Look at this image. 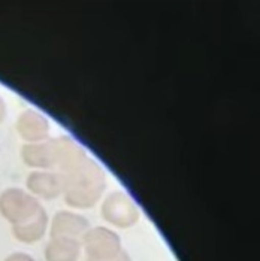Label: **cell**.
Returning <instances> with one entry per match:
<instances>
[{
    "instance_id": "obj_1",
    "label": "cell",
    "mask_w": 260,
    "mask_h": 261,
    "mask_svg": "<svg viewBox=\"0 0 260 261\" xmlns=\"http://www.w3.org/2000/svg\"><path fill=\"white\" fill-rule=\"evenodd\" d=\"M63 182L64 200L77 209L93 207L106 188V175L98 161L87 157L74 169L59 173Z\"/></svg>"
},
{
    "instance_id": "obj_7",
    "label": "cell",
    "mask_w": 260,
    "mask_h": 261,
    "mask_svg": "<svg viewBox=\"0 0 260 261\" xmlns=\"http://www.w3.org/2000/svg\"><path fill=\"white\" fill-rule=\"evenodd\" d=\"M27 191L38 200H53L63 194V182L57 172L50 170H33L26 179Z\"/></svg>"
},
{
    "instance_id": "obj_8",
    "label": "cell",
    "mask_w": 260,
    "mask_h": 261,
    "mask_svg": "<svg viewBox=\"0 0 260 261\" xmlns=\"http://www.w3.org/2000/svg\"><path fill=\"white\" fill-rule=\"evenodd\" d=\"M21 160L36 170L54 169V142L46 139L38 143H24L21 146Z\"/></svg>"
},
{
    "instance_id": "obj_9",
    "label": "cell",
    "mask_w": 260,
    "mask_h": 261,
    "mask_svg": "<svg viewBox=\"0 0 260 261\" xmlns=\"http://www.w3.org/2000/svg\"><path fill=\"white\" fill-rule=\"evenodd\" d=\"M48 227H50V217L45 207L42 206L30 220L12 225V234L17 241L22 243H35L45 236Z\"/></svg>"
},
{
    "instance_id": "obj_2",
    "label": "cell",
    "mask_w": 260,
    "mask_h": 261,
    "mask_svg": "<svg viewBox=\"0 0 260 261\" xmlns=\"http://www.w3.org/2000/svg\"><path fill=\"white\" fill-rule=\"evenodd\" d=\"M102 218L117 228H130L140 218L139 206L124 191L109 193L100 206Z\"/></svg>"
},
{
    "instance_id": "obj_12",
    "label": "cell",
    "mask_w": 260,
    "mask_h": 261,
    "mask_svg": "<svg viewBox=\"0 0 260 261\" xmlns=\"http://www.w3.org/2000/svg\"><path fill=\"white\" fill-rule=\"evenodd\" d=\"M85 261H91V260H85ZM105 261H132V258H130V255H129V252H127L126 249H123L117 257H114V258H111V260H105Z\"/></svg>"
},
{
    "instance_id": "obj_13",
    "label": "cell",
    "mask_w": 260,
    "mask_h": 261,
    "mask_svg": "<svg viewBox=\"0 0 260 261\" xmlns=\"http://www.w3.org/2000/svg\"><path fill=\"white\" fill-rule=\"evenodd\" d=\"M5 117H6V101L0 96V122L5 120Z\"/></svg>"
},
{
    "instance_id": "obj_3",
    "label": "cell",
    "mask_w": 260,
    "mask_h": 261,
    "mask_svg": "<svg viewBox=\"0 0 260 261\" xmlns=\"http://www.w3.org/2000/svg\"><path fill=\"white\" fill-rule=\"evenodd\" d=\"M80 242L81 248L85 252V260H111L123 251L120 236L114 230L103 225L90 227Z\"/></svg>"
},
{
    "instance_id": "obj_5",
    "label": "cell",
    "mask_w": 260,
    "mask_h": 261,
    "mask_svg": "<svg viewBox=\"0 0 260 261\" xmlns=\"http://www.w3.org/2000/svg\"><path fill=\"white\" fill-rule=\"evenodd\" d=\"M50 236L54 238H67V239H77L81 238L88 231L90 221L84 215L72 211H59L50 222Z\"/></svg>"
},
{
    "instance_id": "obj_11",
    "label": "cell",
    "mask_w": 260,
    "mask_h": 261,
    "mask_svg": "<svg viewBox=\"0 0 260 261\" xmlns=\"http://www.w3.org/2000/svg\"><path fill=\"white\" fill-rule=\"evenodd\" d=\"M5 261H36L32 255L26 254V252H14L9 257H6Z\"/></svg>"
},
{
    "instance_id": "obj_4",
    "label": "cell",
    "mask_w": 260,
    "mask_h": 261,
    "mask_svg": "<svg viewBox=\"0 0 260 261\" xmlns=\"http://www.w3.org/2000/svg\"><path fill=\"white\" fill-rule=\"evenodd\" d=\"M40 207V201L22 188L11 187L0 193V215L12 225L30 220Z\"/></svg>"
},
{
    "instance_id": "obj_10",
    "label": "cell",
    "mask_w": 260,
    "mask_h": 261,
    "mask_svg": "<svg viewBox=\"0 0 260 261\" xmlns=\"http://www.w3.org/2000/svg\"><path fill=\"white\" fill-rule=\"evenodd\" d=\"M81 242L67 238H54L45 246V261H78Z\"/></svg>"
},
{
    "instance_id": "obj_6",
    "label": "cell",
    "mask_w": 260,
    "mask_h": 261,
    "mask_svg": "<svg viewBox=\"0 0 260 261\" xmlns=\"http://www.w3.org/2000/svg\"><path fill=\"white\" fill-rule=\"evenodd\" d=\"M17 133L26 143H38L50 139L51 124L48 118L36 109L22 111L15 122Z\"/></svg>"
}]
</instances>
